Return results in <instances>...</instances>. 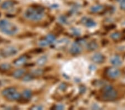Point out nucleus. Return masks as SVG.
Returning <instances> with one entry per match:
<instances>
[{
  "instance_id": "nucleus-18",
  "label": "nucleus",
  "mask_w": 125,
  "mask_h": 110,
  "mask_svg": "<svg viewBox=\"0 0 125 110\" xmlns=\"http://www.w3.org/2000/svg\"><path fill=\"white\" fill-rule=\"evenodd\" d=\"M103 9H104L103 6L100 5H95L91 7V11L94 13H97L98 12L101 11L103 10Z\"/></svg>"
},
{
  "instance_id": "nucleus-5",
  "label": "nucleus",
  "mask_w": 125,
  "mask_h": 110,
  "mask_svg": "<svg viewBox=\"0 0 125 110\" xmlns=\"http://www.w3.org/2000/svg\"><path fill=\"white\" fill-rule=\"evenodd\" d=\"M107 75L112 79H116L120 76V71L115 67H110L107 70Z\"/></svg>"
},
{
  "instance_id": "nucleus-24",
  "label": "nucleus",
  "mask_w": 125,
  "mask_h": 110,
  "mask_svg": "<svg viewBox=\"0 0 125 110\" xmlns=\"http://www.w3.org/2000/svg\"><path fill=\"white\" fill-rule=\"evenodd\" d=\"M44 71L42 69H37L32 72V74L34 75V76H39L43 73Z\"/></svg>"
},
{
  "instance_id": "nucleus-17",
  "label": "nucleus",
  "mask_w": 125,
  "mask_h": 110,
  "mask_svg": "<svg viewBox=\"0 0 125 110\" xmlns=\"http://www.w3.org/2000/svg\"><path fill=\"white\" fill-rule=\"evenodd\" d=\"M22 98L21 95L19 92H17V91L15 92V93L12 94L11 95H10V96L7 97V99L10 100H12V101H14V100H17L19 101Z\"/></svg>"
},
{
  "instance_id": "nucleus-19",
  "label": "nucleus",
  "mask_w": 125,
  "mask_h": 110,
  "mask_svg": "<svg viewBox=\"0 0 125 110\" xmlns=\"http://www.w3.org/2000/svg\"><path fill=\"white\" fill-rule=\"evenodd\" d=\"M46 40H47L49 44H51L55 42L56 37L53 35H52V34H48L46 37Z\"/></svg>"
},
{
  "instance_id": "nucleus-35",
  "label": "nucleus",
  "mask_w": 125,
  "mask_h": 110,
  "mask_svg": "<svg viewBox=\"0 0 125 110\" xmlns=\"http://www.w3.org/2000/svg\"><path fill=\"white\" fill-rule=\"evenodd\" d=\"M34 66V64L33 63H30V64H28V65H27V66H26L27 67H31V66Z\"/></svg>"
},
{
  "instance_id": "nucleus-32",
  "label": "nucleus",
  "mask_w": 125,
  "mask_h": 110,
  "mask_svg": "<svg viewBox=\"0 0 125 110\" xmlns=\"http://www.w3.org/2000/svg\"><path fill=\"white\" fill-rule=\"evenodd\" d=\"M42 51H43V50H42V49H41V48H40V49H37L34 50H33V52H35V53H39L42 52Z\"/></svg>"
},
{
  "instance_id": "nucleus-6",
  "label": "nucleus",
  "mask_w": 125,
  "mask_h": 110,
  "mask_svg": "<svg viewBox=\"0 0 125 110\" xmlns=\"http://www.w3.org/2000/svg\"><path fill=\"white\" fill-rule=\"evenodd\" d=\"M70 51L71 53H72V55H78V54L81 52L82 47L81 46V45L78 44V43H74L73 45H72L71 47Z\"/></svg>"
},
{
  "instance_id": "nucleus-26",
  "label": "nucleus",
  "mask_w": 125,
  "mask_h": 110,
  "mask_svg": "<svg viewBox=\"0 0 125 110\" xmlns=\"http://www.w3.org/2000/svg\"><path fill=\"white\" fill-rule=\"evenodd\" d=\"M59 20L60 22L62 23V24H65L67 23V18L64 16H61L59 17Z\"/></svg>"
},
{
  "instance_id": "nucleus-28",
  "label": "nucleus",
  "mask_w": 125,
  "mask_h": 110,
  "mask_svg": "<svg viewBox=\"0 0 125 110\" xmlns=\"http://www.w3.org/2000/svg\"><path fill=\"white\" fill-rule=\"evenodd\" d=\"M53 109L55 110H63L64 109V107L63 105H56L55 107L53 106Z\"/></svg>"
},
{
  "instance_id": "nucleus-37",
  "label": "nucleus",
  "mask_w": 125,
  "mask_h": 110,
  "mask_svg": "<svg viewBox=\"0 0 125 110\" xmlns=\"http://www.w3.org/2000/svg\"><path fill=\"white\" fill-rule=\"evenodd\" d=\"M117 1L118 2H120V3H121V2H124V1H125V0H117Z\"/></svg>"
},
{
  "instance_id": "nucleus-8",
  "label": "nucleus",
  "mask_w": 125,
  "mask_h": 110,
  "mask_svg": "<svg viewBox=\"0 0 125 110\" xmlns=\"http://www.w3.org/2000/svg\"><path fill=\"white\" fill-rule=\"evenodd\" d=\"M27 60V57L25 55H23L20 56L18 59H16L13 61V64L16 66H21L24 65L26 63Z\"/></svg>"
},
{
  "instance_id": "nucleus-25",
  "label": "nucleus",
  "mask_w": 125,
  "mask_h": 110,
  "mask_svg": "<svg viewBox=\"0 0 125 110\" xmlns=\"http://www.w3.org/2000/svg\"><path fill=\"white\" fill-rule=\"evenodd\" d=\"M49 45V43L48 42L47 40H42L39 42V45L41 47H46Z\"/></svg>"
},
{
  "instance_id": "nucleus-4",
  "label": "nucleus",
  "mask_w": 125,
  "mask_h": 110,
  "mask_svg": "<svg viewBox=\"0 0 125 110\" xmlns=\"http://www.w3.org/2000/svg\"><path fill=\"white\" fill-rule=\"evenodd\" d=\"M17 53L18 50L15 47L9 46L2 50L0 54L3 57H9L13 56Z\"/></svg>"
},
{
  "instance_id": "nucleus-15",
  "label": "nucleus",
  "mask_w": 125,
  "mask_h": 110,
  "mask_svg": "<svg viewBox=\"0 0 125 110\" xmlns=\"http://www.w3.org/2000/svg\"><path fill=\"white\" fill-rule=\"evenodd\" d=\"M47 61V57L46 56H42L40 57L39 59L37 60V65L39 66H42L45 65Z\"/></svg>"
},
{
  "instance_id": "nucleus-20",
  "label": "nucleus",
  "mask_w": 125,
  "mask_h": 110,
  "mask_svg": "<svg viewBox=\"0 0 125 110\" xmlns=\"http://www.w3.org/2000/svg\"><path fill=\"white\" fill-rule=\"evenodd\" d=\"M23 96L24 99L29 100L32 97V92L30 90H26L23 92Z\"/></svg>"
},
{
  "instance_id": "nucleus-34",
  "label": "nucleus",
  "mask_w": 125,
  "mask_h": 110,
  "mask_svg": "<svg viewBox=\"0 0 125 110\" xmlns=\"http://www.w3.org/2000/svg\"><path fill=\"white\" fill-rule=\"evenodd\" d=\"M122 37L123 39L125 40V30H124L122 32Z\"/></svg>"
},
{
  "instance_id": "nucleus-29",
  "label": "nucleus",
  "mask_w": 125,
  "mask_h": 110,
  "mask_svg": "<svg viewBox=\"0 0 125 110\" xmlns=\"http://www.w3.org/2000/svg\"><path fill=\"white\" fill-rule=\"evenodd\" d=\"M73 29L72 30V31H73V33L74 35L79 36L80 35V32L78 29H75V28H73V29Z\"/></svg>"
},
{
  "instance_id": "nucleus-12",
  "label": "nucleus",
  "mask_w": 125,
  "mask_h": 110,
  "mask_svg": "<svg viewBox=\"0 0 125 110\" xmlns=\"http://www.w3.org/2000/svg\"><path fill=\"white\" fill-rule=\"evenodd\" d=\"M110 62L115 66H119L122 64V60L118 56H114L112 57L110 59Z\"/></svg>"
},
{
  "instance_id": "nucleus-21",
  "label": "nucleus",
  "mask_w": 125,
  "mask_h": 110,
  "mask_svg": "<svg viewBox=\"0 0 125 110\" xmlns=\"http://www.w3.org/2000/svg\"><path fill=\"white\" fill-rule=\"evenodd\" d=\"M34 77L35 76H34V75L32 74V73H28L25 75V76L23 77L22 80L25 82H29L33 80Z\"/></svg>"
},
{
  "instance_id": "nucleus-30",
  "label": "nucleus",
  "mask_w": 125,
  "mask_h": 110,
  "mask_svg": "<svg viewBox=\"0 0 125 110\" xmlns=\"http://www.w3.org/2000/svg\"><path fill=\"white\" fill-rule=\"evenodd\" d=\"M86 91V88L83 86H80V92L81 93H83Z\"/></svg>"
},
{
  "instance_id": "nucleus-33",
  "label": "nucleus",
  "mask_w": 125,
  "mask_h": 110,
  "mask_svg": "<svg viewBox=\"0 0 125 110\" xmlns=\"http://www.w3.org/2000/svg\"><path fill=\"white\" fill-rule=\"evenodd\" d=\"M31 109L33 110H42L43 108H42V107L40 106H33Z\"/></svg>"
},
{
  "instance_id": "nucleus-14",
  "label": "nucleus",
  "mask_w": 125,
  "mask_h": 110,
  "mask_svg": "<svg viewBox=\"0 0 125 110\" xmlns=\"http://www.w3.org/2000/svg\"><path fill=\"white\" fill-rule=\"evenodd\" d=\"M25 73V70L23 69H18L13 73V76L15 79H20L23 76Z\"/></svg>"
},
{
  "instance_id": "nucleus-13",
  "label": "nucleus",
  "mask_w": 125,
  "mask_h": 110,
  "mask_svg": "<svg viewBox=\"0 0 125 110\" xmlns=\"http://www.w3.org/2000/svg\"><path fill=\"white\" fill-rule=\"evenodd\" d=\"M14 5H15V2L12 0H7L2 3L1 8L3 10H7L13 7Z\"/></svg>"
},
{
  "instance_id": "nucleus-11",
  "label": "nucleus",
  "mask_w": 125,
  "mask_h": 110,
  "mask_svg": "<svg viewBox=\"0 0 125 110\" xmlns=\"http://www.w3.org/2000/svg\"><path fill=\"white\" fill-rule=\"evenodd\" d=\"M16 92V90L15 88L14 87H7L6 89H4L2 92V94L4 96L6 97L7 98L11 95L12 94L15 93Z\"/></svg>"
},
{
  "instance_id": "nucleus-10",
  "label": "nucleus",
  "mask_w": 125,
  "mask_h": 110,
  "mask_svg": "<svg viewBox=\"0 0 125 110\" xmlns=\"http://www.w3.org/2000/svg\"><path fill=\"white\" fill-rule=\"evenodd\" d=\"M69 40L66 39H63L58 41L55 45V47L57 49H62L68 45Z\"/></svg>"
},
{
  "instance_id": "nucleus-2",
  "label": "nucleus",
  "mask_w": 125,
  "mask_h": 110,
  "mask_svg": "<svg viewBox=\"0 0 125 110\" xmlns=\"http://www.w3.org/2000/svg\"><path fill=\"white\" fill-rule=\"evenodd\" d=\"M18 27L6 20H0V31L7 35H13L18 31Z\"/></svg>"
},
{
  "instance_id": "nucleus-1",
  "label": "nucleus",
  "mask_w": 125,
  "mask_h": 110,
  "mask_svg": "<svg viewBox=\"0 0 125 110\" xmlns=\"http://www.w3.org/2000/svg\"><path fill=\"white\" fill-rule=\"evenodd\" d=\"M44 9L40 6L31 7L25 12V16L32 21H39L43 17Z\"/></svg>"
},
{
  "instance_id": "nucleus-16",
  "label": "nucleus",
  "mask_w": 125,
  "mask_h": 110,
  "mask_svg": "<svg viewBox=\"0 0 125 110\" xmlns=\"http://www.w3.org/2000/svg\"><path fill=\"white\" fill-rule=\"evenodd\" d=\"M98 48V45L95 41H91L87 45V49L89 51H94Z\"/></svg>"
},
{
  "instance_id": "nucleus-31",
  "label": "nucleus",
  "mask_w": 125,
  "mask_h": 110,
  "mask_svg": "<svg viewBox=\"0 0 125 110\" xmlns=\"http://www.w3.org/2000/svg\"><path fill=\"white\" fill-rule=\"evenodd\" d=\"M120 3V7L121 9L122 10H125V1L122 2Z\"/></svg>"
},
{
  "instance_id": "nucleus-27",
  "label": "nucleus",
  "mask_w": 125,
  "mask_h": 110,
  "mask_svg": "<svg viewBox=\"0 0 125 110\" xmlns=\"http://www.w3.org/2000/svg\"><path fill=\"white\" fill-rule=\"evenodd\" d=\"M59 89L61 90V91H64L66 89H67V85L64 83H62L61 85H60Z\"/></svg>"
},
{
  "instance_id": "nucleus-22",
  "label": "nucleus",
  "mask_w": 125,
  "mask_h": 110,
  "mask_svg": "<svg viewBox=\"0 0 125 110\" xmlns=\"http://www.w3.org/2000/svg\"><path fill=\"white\" fill-rule=\"evenodd\" d=\"M110 36L114 40L117 41L119 39H120L121 36V33L119 32H115L112 33Z\"/></svg>"
},
{
  "instance_id": "nucleus-23",
  "label": "nucleus",
  "mask_w": 125,
  "mask_h": 110,
  "mask_svg": "<svg viewBox=\"0 0 125 110\" xmlns=\"http://www.w3.org/2000/svg\"><path fill=\"white\" fill-rule=\"evenodd\" d=\"M11 68V65L9 63H3L0 66V70H2V71H6L9 70Z\"/></svg>"
},
{
  "instance_id": "nucleus-38",
  "label": "nucleus",
  "mask_w": 125,
  "mask_h": 110,
  "mask_svg": "<svg viewBox=\"0 0 125 110\" xmlns=\"http://www.w3.org/2000/svg\"><path fill=\"white\" fill-rule=\"evenodd\" d=\"M1 40H2V39L1 38H0V42H1Z\"/></svg>"
},
{
  "instance_id": "nucleus-9",
  "label": "nucleus",
  "mask_w": 125,
  "mask_h": 110,
  "mask_svg": "<svg viewBox=\"0 0 125 110\" xmlns=\"http://www.w3.org/2000/svg\"><path fill=\"white\" fill-rule=\"evenodd\" d=\"M92 60L96 63H101L104 61V56L101 53H96L93 55Z\"/></svg>"
},
{
  "instance_id": "nucleus-36",
  "label": "nucleus",
  "mask_w": 125,
  "mask_h": 110,
  "mask_svg": "<svg viewBox=\"0 0 125 110\" xmlns=\"http://www.w3.org/2000/svg\"><path fill=\"white\" fill-rule=\"evenodd\" d=\"M6 16H7V17H10V18H11V17H15V15H7Z\"/></svg>"
},
{
  "instance_id": "nucleus-39",
  "label": "nucleus",
  "mask_w": 125,
  "mask_h": 110,
  "mask_svg": "<svg viewBox=\"0 0 125 110\" xmlns=\"http://www.w3.org/2000/svg\"></svg>"
},
{
  "instance_id": "nucleus-3",
  "label": "nucleus",
  "mask_w": 125,
  "mask_h": 110,
  "mask_svg": "<svg viewBox=\"0 0 125 110\" xmlns=\"http://www.w3.org/2000/svg\"><path fill=\"white\" fill-rule=\"evenodd\" d=\"M117 93L114 87L110 85H107L103 87L102 99L106 101H111L116 99Z\"/></svg>"
},
{
  "instance_id": "nucleus-7",
  "label": "nucleus",
  "mask_w": 125,
  "mask_h": 110,
  "mask_svg": "<svg viewBox=\"0 0 125 110\" xmlns=\"http://www.w3.org/2000/svg\"><path fill=\"white\" fill-rule=\"evenodd\" d=\"M81 22L84 26L88 27H93L96 25V23L93 20L87 17H83L81 20Z\"/></svg>"
}]
</instances>
